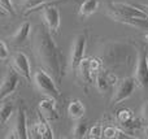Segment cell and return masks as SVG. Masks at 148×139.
Segmentation results:
<instances>
[{
  "mask_svg": "<svg viewBox=\"0 0 148 139\" xmlns=\"http://www.w3.org/2000/svg\"><path fill=\"white\" fill-rule=\"evenodd\" d=\"M108 14L112 18L114 17H142L148 18V14L139 5H133L129 3L112 1L108 3Z\"/></svg>",
  "mask_w": 148,
  "mask_h": 139,
  "instance_id": "cell-3",
  "label": "cell"
},
{
  "mask_svg": "<svg viewBox=\"0 0 148 139\" xmlns=\"http://www.w3.org/2000/svg\"><path fill=\"white\" fill-rule=\"evenodd\" d=\"M9 56V49H8V46L4 40L0 42V60L1 61H5Z\"/></svg>",
  "mask_w": 148,
  "mask_h": 139,
  "instance_id": "cell-26",
  "label": "cell"
},
{
  "mask_svg": "<svg viewBox=\"0 0 148 139\" xmlns=\"http://www.w3.org/2000/svg\"><path fill=\"white\" fill-rule=\"evenodd\" d=\"M88 134V125L86 122H78L73 129V137L74 138H83Z\"/></svg>",
  "mask_w": 148,
  "mask_h": 139,
  "instance_id": "cell-23",
  "label": "cell"
},
{
  "mask_svg": "<svg viewBox=\"0 0 148 139\" xmlns=\"http://www.w3.org/2000/svg\"><path fill=\"white\" fill-rule=\"evenodd\" d=\"M77 72L79 73V77H81L82 82H84L86 85H90L92 82V79H94V77L96 75L91 66V57H84L82 60V62L79 64Z\"/></svg>",
  "mask_w": 148,
  "mask_h": 139,
  "instance_id": "cell-13",
  "label": "cell"
},
{
  "mask_svg": "<svg viewBox=\"0 0 148 139\" xmlns=\"http://www.w3.org/2000/svg\"><path fill=\"white\" fill-rule=\"evenodd\" d=\"M13 111H14V104L12 101H3L1 108H0V122L1 125H5L8 120L12 117Z\"/></svg>",
  "mask_w": 148,
  "mask_h": 139,
  "instance_id": "cell-20",
  "label": "cell"
},
{
  "mask_svg": "<svg viewBox=\"0 0 148 139\" xmlns=\"http://www.w3.org/2000/svg\"><path fill=\"white\" fill-rule=\"evenodd\" d=\"M0 8H1L3 13H8V14H16V9L13 5L12 0H0Z\"/></svg>",
  "mask_w": 148,
  "mask_h": 139,
  "instance_id": "cell-24",
  "label": "cell"
},
{
  "mask_svg": "<svg viewBox=\"0 0 148 139\" xmlns=\"http://www.w3.org/2000/svg\"><path fill=\"white\" fill-rule=\"evenodd\" d=\"M103 129H104V127H103L100 124L94 125L91 129H88V135H87V137H88V138H92V139L103 138Z\"/></svg>",
  "mask_w": 148,
  "mask_h": 139,
  "instance_id": "cell-25",
  "label": "cell"
},
{
  "mask_svg": "<svg viewBox=\"0 0 148 139\" xmlns=\"http://www.w3.org/2000/svg\"><path fill=\"white\" fill-rule=\"evenodd\" d=\"M42 20L51 33H57L60 29V12L56 5H48L43 7L42 10Z\"/></svg>",
  "mask_w": 148,
  "mask_h": 139,
  "instance_id": "cell-8",
  "label": "cell"
},
{
  "mask_svg": "<svg viewBox=\"0 0 148 139\" xmlns=\"http://www.w3.org/2000/svg\"><path fill=\"white\" fill-rule=\"evenodd\" d=\"M139 7H140V8H142V9H143V10H144V12H146V13H147V14H148V4H147V5L142 4V5H139Z\"/></svg>",
  "mask_w": 148,
  "mask_h": 139,
  "instance_id": "cell-28",
  "label": "cell"
},
{
  "mask_svg": "<svg viewBox=\"0 0 148 139\" xmlns=\"http://www.w3.org/2000/svg\"><path fill=\"white\" fill-rule=\"evenodd\" d=\"M13 68L20 73L22 78H25L27 82L31 81V69H30V61L26 53L23 52H16L13 55Z\"/></svg>",
  "mask_w": 148,
  "mask_h": 139,
  "instance_id": "cell-9",
  "label": "cell"
},
{
  "mask_svg": "<svg viewBox=\"0 0 148 139\" xmlns=\"http://www.w3.org/2000/svg\"><path fill=\"white\" fill-rule=\"evenodd\" d=\"M33 133L38 138H44V139L53 138V133H52V129L49 126V121H47L40 113H38V121L33 125Z\"/></svg>",
  "mask_w": 148,
  "mask_h": 139,
  "instance_id": "cell-11",
  "label": "cell"
},
{
  "mask_svg": "<svg viewBox=\"0 0 148 139\" xmlns=\"http://www.w3.org/2000/svg\"><path fill=\"white\" fill-rule=\"evenodd\" d=\"M142 118L148 125V100L143 104V108H142Z\"/></svg>",
  "mask_w": 148,
  "mask_h": 139,
  "instance_id": "cell-27",
  "label": "cell"
},
{
  "mask_svg": "<svg viewBox=\"0 0 148 139\" xmlns=\"http://www.w3.org/2000/svg\"><path fill=\"white\" fill-rule=\"evenodd\" d=\"M87 44V36L86 34L81 33L75 36L74 39V44L72 48V57H70V68L73 72L78 70L79 64L82 62V60L84 59V49H86Z\"/></svg>",
  "mask_w": 148,
  "mask_h": 139,
  "instance_id": "cell-6",
  "label": "cell"
},
{
  "mask_svg": "<svg viewBox=\"0 0 148 139\" xmlns=\"http://www.w3.org/2000/svg\"><path fill=\"white\" fill-rule=\"evenodd\" d=\"M136 86V81L134 77H126L121 79L117 85V88L114 91V95L112 98V104H118L121 101L126 100L133 95Z\"/></svg>",
  "mask_w": 148,
  "mask_h": 139,
  "instance_id": "cell-5",
  "label": "cell"
},
{
  "mask_svg": "<svg viewBox=\"0 0 148 139\" xmlns=\"http://www.w3.org/2000/svg\"><path fill=\"white\" fill-rule=\"evenodd\" d=\"M144 137L148 138V125L146 126V129H144Z\"/></svg>",
  "mask_w": 148,
  "mask_h": 139,
  "instance_id": "cell-29",
  "label": "cell"
},
{
  "mask_svg": "<svg viewBox=\"0 0 148 139\" xmlns=\"http://www.w3.org/2000/svg\"><path fill=\"white\" fill-rule=\"evenodd\" d=\"M34 83H35L36 88L40 91L43 95L48 96V98L60 99V90L57 87V81L49 74L46 69H36L34 73Z\"/></svg>",
  "mask_w": 148,
  "mask_h": 139,
  "instance_id": "cell-2",
  "label": "cell"
},
{
  "mask_svg": "<svg viewBox=\"0 0 148 139\" xmlns=\"http://www.w3.org/2000/svg\"><path fill=\"white\" fill-rule=\"evenodd\" d=\"M33 48L36 60L52 77L61 82L64 77L62 72V55L59 47L51 36V31L46 25H38L33 33Z\"/></svg>",
  "mask_w": 148,
  "mask_h": 139,
  "instance_id": "cell-1",
  "label": "cell"
},
{
  "mask_svg": "<svg viewBox=\"0 0 148 139\" xmlns=\"http://www.w3.org/2000/svg\"><path fill=\"white\" fill-rule=\"evenodd\" d=\"M103 138H107V139H113V138H129V135H126L125 131L120 130L118 127L116 126H105L103 129Z\"/></svg>",
  "mask_w": 148,
  "mask_h": 139,
  "instance_id": "cell-22",
  "label": "cell"
},
{
  "mask_svg": "<svg viewBox=\"0 0 148 139\" xmlns=\"http://www.w3.org/2000/svg\"><path fill=\"white\" fill-rule=\"evenodd\" d=\"M114 21L130 25L136 29H148V18H142V17H114Z\"/></svg>",
  "mask_w": 148,
  "mask_h": 139,
  "instance_id": "cell-17",
  "label": "cell"
},
{
  "mask_svg": "<svg viewBox=\"0 0 148 139\" xmlns=\"http://www.w3.org/2000/svg\"><path fill=\"white\" fill-rule=\"evenodd\" d=\"M134 78H135L136 85L139 87L148 88V59L147 53L143 49H140L138 52V61H136Z\"/></svg>",
  "mask_w": 148,
  "mask_h": 139,
  "instance_id": "cell-7",
  "label": "cell"
},
{
  "mask_svg": "<svg viewBox=\"0 0 148 139\" xmlns=\"http://www.w3.org/2000/svg\"><path fill=\"white\" fill-rule=\"evenodd\" d=\"M84 112H86V107L79 99H73L70 100L69 105H68V114L72 120H79L83 117Z\"/></svg>",
  "mask_w": 148,
  "mask_h": 139,
  "instance_id": "cell-16",
  "label": "cell"
},
{
  "mask_svg": "<svg viewBox=\"0 0 148 139\" xmlns=\"http://www.w3.org/2000/svg\"><path fill=\"white\" fill-rule=\"evenodd\" d=\"M30 30H31V25L29 21H25L23 23H21V26L16 30V33L12 35V44L14 46H18V44L23 43V42L27 39L29 34H30Z\"/></svg>",
  "mask_w": 148,
  "mask_h": 139,
  "instance_id": "cell-15",
  "label": "cell"
},
{
  "mask_svg": "<svg viewBox=\"0 0 148 139\" xmlns=\"http://www.w3.org/2000/svg\"><path fill=\"white\" fill-rule=\"evenodd\" d=\"M110 85H112V82L109 81L107 73H96V75H95V86H96L97 91L100 94L108 92L110 88Z\"/></svg>",
  "mask_w": 148,
  "mask_h": 139,
  "instance_id": "cell-18",
  "label": "cell"
},
{
  "mask_svg": "<svg viewBox=\"0 0 148 139\" xmlns=\"http://www.w3.org/2000/svg\"><path fill=\"white\" fill-rule=\"evenodd\" d=\"M144 40H146V42H147V43H148V34H147V35H146V36H144Z\"/></svg>",
  "mask_w": 148,
  "mask_h": 139,
  "instance_id": "cell-30",
  "label": "cell"
},
{
  "mask_svg": "<svg viewBox=\"0 0 148 139\" xmlns=\"http://www.w3.org/2000/svg\"><path fill=\"white\" fill-rule=\"evenodd\" d=\"M49 1H51V0H23L22 9H23V12L27 14V13L33 12V10H36L38 8L46 7Z\"/></svg>",
  "mask_w": 148,
  "mask_h": 139,
  "instance_id": "cell-21",
  "label": "cell"
},
{
  "mask_svg": "<svg viewBox=\"0 0 148 139\" xmlns=\"http://www.w3.org/2000/svg\"><path fill=\"white\" fill-rule=\"evenodd\" d=\"M99 8V0H83L79 7V14L82 17H90Z\"/></svg>",
  "mask_w": 148,
  "mask_h": 139,
  "instance_id": "cell-19",
  "label": "cell"
},
{
  "mask_svg": "<svg viewBox=\"0 0 148 139\" xmlns=\"http://www.w3.org/2000/svg\"><path fill=\"white\" fill-rule=\"evenodd\" d=\"M56 99L47 96L46 99L39 101V113L47 120V121H56L59 120V112L56 108Z\"/></svg>",
  "mask_w": 148,
  "mask_h": 139,
  "instance_id": "cell-10",
  "label": "cell"
},
{
  "mask_svg": "<svg viewBox=\"0 0 148 139\" xmlns=\"http://www.w3.org/2000/svg\"><path fill=\"white\" fill-rule=\"evenodd\" d=\"M14 134L17 138L26 139L29 138L27 131V120H26V112L23 108H20L16 114V124H14Z\"/></svg>",
  "mask_w": 148,
  "mask_h": 139,
  "instance_id": "cell-12",
  "label": "cell"
},
{
  "mask_svg": "<svg viewBox=\"0 0 148 139\" xmlns=\"http://www.w3.org/2000/svg\"><path fill=\"white\" fill-rule=\"evenodd\" d=\"M116 121H117L121 126L130 127V129L138 126V125H135L134 113L127 108H122V109H120V111L117 112V114H116Z\"/></svg>",
  "mask_w": 148,
  "mask_h": 139,
  "instance_id": "cell-14",
  "label": "cell"
},
{
  "mask_svg": "<svg viewBox=\"0 0 148 139\" xmlns=\"http://www.w3.org/2000/svg\"><path fill=\"white\" fill-rule=\"evenodd\" d=\"M18 83H20V73L14 69V68H9L5 73L4 78L1 82V87H0V100L4 101L8 96L14 94L16 88H17Z\"/></svg>",
  "mask_w": 148,
  "mask_h": 139,
  "instance_id": "cell-4",
  "label": "cell"
}]
</instances>
